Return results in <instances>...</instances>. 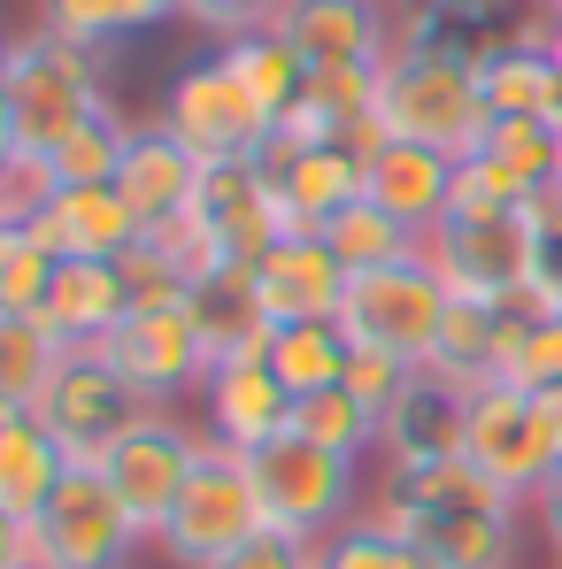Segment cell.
Segmentation results:
<instances>
[{
    "label": "cell",
    "instance_id": "obj_38",
    "mask_svg": "<svg viewBox=\"0 0 562 569\" xmlns=\"http://www.w3.org/2000/svg\"><path fill=\"white\" fill-rule=\"evenodd\" d=\"M55 247L31 239V223L0 231V316H39L47 308V284H55Z\"/></svg>",
    "mask_w": 562,
    "mask_h": 569
},
{
    "label": "cell",
    "instance_id": "obj_27",
    "mask_svg": "<svg viewBox=\"0 0 562 569\" xmlns=\"http://www.w3.org/2000/svg\"><path fill=\"white\" fill-rule=\"evenodd\" d=\"M385 492H401L408 508H432V516H447V508H485V516H516L524 500H509L493 477L477 470L470 455H447V462H416V470H385L377 477Z\"/></svg>",
    "mask_w": 562,
    "mask_h": 569
},
{
    "label": "cell",
    "instance_id": "obj_16",
    "mask_svg": "<svg viewBox=\"0 0 562 569\" xmlns=\"http://www.w3.org/2000/svg\"><path fill=\"white\" fill-rule=\"evenodd\" d=\"M255 300L270 323H339V300H347V262L316 239V231H293L278 239L255 270Z\"/></svg>",
    "mask_w": 562,
    "mask_h": 569
},
{
    "label": "cell",
    "instance_id": "obj_55",
    "mask_svg": "<svg viewBox=\"0 0 562 569\" xmlns=\"http://www.w3.org/2000/svg\"><path fill=\"white\" fill-rule=\"evenodd\" d=\"M555 178H562V170H555Z\"/></svg>",
    "mask_w": 562,
    "mask_h": 569
},
{
    "label": "cell",
    "instance_id": "obj_5",
    "mask_svg": "<svg viewBox=\"0 0 562 569\" xmlns=\"http://www.w3.org/2000/svg\"><path fill=\"white\" fill-rule=\"evenodd\" d=\"M447 308H455L447 278L424 254H408V262H385V270H355L347 278L339 331H347V347H377V355H401V362L424 370L432 347H440V331H447Z\"/></svg>",
    "mask_w": 562,
    "mask_h": 569
},
{
    "label": "cell",
    "instance_id": "obj_20",
    "mask_svg": "<svg viewBox=\"0 0 562 569\" xmlns=\"http://www.w3.org/2000/svg\"><path fill=\"white\" fill-rule=\"evenodd\" d=\"M463 400L447 378H432V370H416V385L377 416V462L385 470H416V462H447V455H463Z\"/></svg>",
    "mask_w": 562,
    "mask_h": 569
},
{
    "label": "cell",
    "instance_id": "obj_35",
    "mask_svg": "<svg viewBox=\"0 0 562 569\" xmlns=\"http://www.w3.org/2000/svg\"><path fill=\"white\" fill-rule=\"evenodd\" d=\"M477 154H493L501 170H516L524 186H555L562 170V131L548 116H493L485 123V139H477Z\"/></svg>",
    "mask_w": 562,
    "mask_h": 569
},
{
    "label": "cell",
    "instance_id": "obj_30",
    "mask_svg": "<svg viewBox=\"0 0 562 569\" xmlns=\"http://www.w3.org/2000/svg\"><path fill=\"white\" fill-rule=\"evenodd\" d=\"M493 331H501V300H455L447 308V331H440V347H432V378H447L455 392H477V385H493Z\"/></svg>",
    "mask_w": 562,
    "mask_h": 569
},
{
    "label": "cell",
    "instance_id": "obj_12",
    "mask_svg": "<svg viewBox=\"0 0 562 569\" xmlns=\"http://www.w3.org/2000/svg\"><path fill=\"white\" fill-rule=\"evenodd\" d=\"M100 355L124 370V385H139L155 408L200 392V378H208V347H200L193 300L186 308H131V316L100 339Z\"/></svg>",
    "mask_w": 562,
    "mask_h": 569
},
{
    "label": "cell",
    "instance_id": "obj_4",
    "mask_svg": "<svg viewBox=\"0 0 562 569\" xmlns=\"http://www.w3.org/2000/svg\"><path fill=\"white\" fill-rule=\"evenodd\" d=\"M263 531H270V516H263V492L247 477V455H231V447L208 439V455L186 477V492H178L170 523L155 531V547H162L170 569H224L239 547H255Z\"/></svg>",
    "mask_w": 562,
    "mask_h": 569
},
{
    "label": "cell",
    "instance_id": "obj_8",
    "mask_svg": "<svg viewBox=\"0 0 562 569\" xmlns=\"http://www.w3.org/2000/svg\"><path fill=\"white\" fill-rule=\"evenodd\" d=\"M155 123L186 147L200 170H216V162H255L263 139H270V116L247 100V86H239L216 54L170 78V93H162V108H155Z\"/></svg>",
    "mask_w": 562,
    "mask_h": 569
},
{
    "label": "cell",
    "instance_id": "obj_54",
    "mask_svg": "<svg viewBox=\"0 0 562 569\" xmlns=\"http://www.w3.org/2000/svg\"><path fill=\"white\" fill-rule=\"evenodd\" d=\"M8 231H16V223H8Z\"/></svg>",
    "mask_w": 562,
    "mask_h": 569
},
{
    "label": "cell",
    "instance_id": "obj_7",
    "mask_svg": "<svg viewBox=\"0 0 562 569\" xmlns=\"http://www.w3.org/2000/svg\"><path fill=\"white\" fill-rule=\"evenodd\" d=\"M200 455H208V431L186 423V416H170V408H155V416H139V423L100 455L93 470L116 485V500L131 508V523H139L147 547H155V531L170 523V508H178L186 477L200 470Z\"/></svg>",
    "mask_w": 562,
    "mask_h": 569
},
{
    "label": "cell",
    "instance_id": "obj_49",
    "mask_svg": "<svg viewBox=\"0 0 562 569\" xmlns=\"http://www.w3.org/2000/svg\"><path fill=\"white\" fill-rule=\"evenodd\" d=\"M16 162H23V154H16V131H8V123H0V178H8V170H16Z\"/></svg>",
    "mask_w": 562,
    "mask_h": 569
},
{
    "label": "cell",
    "instance_id": "obj_44",
    "mask_svg": "<svg viewBox=\"0 0 562 569\" xmlns=\"http://www.w3.org/2000/svg\"><path fill=\"white\" fill-rule=\"evenodd\" d=\"M524 392H555L562 385V316H540L532 323V339H524V362H516V378Z\"/></svg>",
    "mask_w": 562,
    "mask_h": 569
},
{
    "label": "cell",
    "instance_id": "obj_15",
    "mask_svg": "<svg viewBox=\"0 0 562 569\" xmlns=\"http://www.w3.org/2000/svg\"><path fill=\"white\" fill-rule=\"evenodd\" d=\"M285 423H293V392L278 385V370H270L263 355H247V362H216V370L200 378V431H208L216 447L255 455V447L278 439Z\"/></svg>",
    "mask_w": 562,
    "mask_h": 569
},
{
    "label": "cell",
    "instance_id": "obj_6",
    "mask_svg": "<svg viewBox=\"0 0 562 569\" xmlns=\"http://www.w3.org/2000/svg\"><path fill=\"white\" fill-rule=\"evenodd\" d=\"M147 531L116 500V485L93 462H70L47 508L31 516V569H131Z\"/></svg>",
    "mask_w": 562,
    "mask_h": 569
},
{
    "label": "cell",
    "instance_id": "obj_52",
    "mask_svg": "<svg viewBox=\"0 0 562 569\" xmlns=\"http://www.w3.org/2000/svg\"><path fill=\"white\" fill-rule=\"evenodd\" d=\"M548 62H562V16L548 23Z\"/></svg>",
    "mask_w": 562,
    "mask_h": 569
},
{
    "label": "cell",
    "instance_id": "obj_10",
    "mask_svg": "<svg viewBox=\"0 0 562 569\" xmlns=\"http://www.w3.org/2000/svg\"><path fill=\"white\" fill-rule=\"evenodd\" d=\"M463 455L493 477L509 500H524V508H532L540 477L562 462L555 439H548V423H540V400H532L524 385H509V378L477 385V392L463 400Z\"/></svg>",
    "mask_w": 562,
    "mask_h": 569
},
{
    "label": "cell",
    "instance_id": "obj_34",
    "mask_svg": "<svg viewBox=\"0 0 562 569\" xmlns=\"http://www.w3.org/2000/svg\"><path fill=\"white\" fill-rule=\"evenodd\" d=\"M285 431H300L308 447H332V455H377V416L347 392V385H324V392H300L293 400V423Z\"/></svg>",
    "mask_w": 562,
    "mask_h": 569
},
{
    "label": "cell",
    "instance_id": "obj_28",
    "mask_svg": "<svg viewBox=\"0 0 562 569\" xmlns=\"http://www.w3.org/2000/svg\"><path fill=\"white\" fill-rule=\"evenodd\" d=\"M178 16V0H39V31H55V39H78V47H124V39H139V31H155V23H170Z\"/></svg>",
    "mask_w": 562,
    "mask_h": 569
},
{
    "label": "cell",
    "instance_id": "obj_24",
    "mask_svg": "<svg viewBox=\"0 0 562 569\" xmlns=\"http://www.w3.org/2000/svg\"><path fill=\"white\" fill-rule=\"evenodd\" d=\"M62 470H70V455L55 447V431L23 408H0V508L31 523L47 508V492L62 485Z\"/></svg>",
    "mask_w": 562,
    "mask_h": 569
},
{
    "label": "cell",
    "instance_id": "obj_17",
    "mask_svg": "<svg viewBox=\"0 0 562 569\" xmlns=\"http://www.w3.org/2000/svg\"><path fill=\"white\" fill-rule=\"evenodd\" d=\"M23 223H31V239L55 247L62 262H116L124 247L147 239L139 216L124 208V192H116V186H55Z\"/></svg>",
    "mask_w": 562,
    "mask_h": 569
},
{
    "label": "cell",
    "instance_id": "obj_47",
    "mask_svg": "<svg viewBox=\"0 0 562 569\" xmlns=\"http://www.w3.org/2000/svg\"><path fill=\"white\" fill-rule=\"evenodd\" d=\"M532 508H540V523H548V539L562 547V462L540 477V492H532Z\"/></svg>",
    "mask_w": 562,
    "mask_h": 569
},
{
    "label": "cell",
    "instance_id": "obj_3",
    "mask_svg": "<svg viewBox=\"0 0 562 569\" xmlns=\"http://www.w3.org/2000/svg\"><path fill=\"white\" fill-rule=\"evenodd\" d=\"M247 477H255V492H263L270 531L308 539V547H324L332 531H347V523L363 516V500H371L355 455L308 447L300 431H278L270 447H255V455H247Z\"/></svg>",
    "mask_w": 562,
    "mask_h": 569
},
{
    "label": "cell",
    "instance_id": "obj_46",
    "mask_svg": "<svg viewBox=\"0 0 562 569\" xmlns=\"http://www.w3.org/2000/svg\"><path fill=\"white\" fill-rule=\"evenodd\" d=\"M0 569H31V523L0 508Z\"/></svg>",
    "mask_w": 562,
    "mask_h": 569
},
{
    "label": "cell",
    "instance_id": "obj_40",
    "mask_svg": "<svg viewBox=\"0 0 562 569\" xmlns=\"http://www.w3.org/2000/svg\"><path fill=\"white\" fill-rule=\"evenodd\" d=\"M147 239H155V247H162V254L178 262V278H186V284H208L216 270H231V254H224V239L208 231V216H200V208L170 216V223H155Z\"/></svg>",
    "mask_w": 562,
    "mask_h": 569
},
{
    "label": "cell",
    "instance_id": "obj_31",
    "mask_svg": "<svg viewBox=\"0 0 562 569\" xmlns=\"http://www.w3.org/2000/svg\"><path fill=\"white\" fill-rule=\"evenodd\" d=\"M347 355H355V347H347V331H339V323H278L263 362H270L278 385L300 400V392H324V385L347 378Z\"/></svg>",
    "mask_w": 562,
    "mask_h": 569
},
{
    "label": "cell",
    "instance_id": "obj_2",
    "mask_svg": "<svg viewBox=\"0 0 562 569\" xmlns=\"http://www.w3.org/2000/svg\"><path fill=\"white\" fill-rule=\"evenodd\" d=\"M371 116L385 139L440 147V154H470L493 123L485 93H477V62L447 54V47H393V62L377 70Z\"/></svg>",
    "mask_w": 562,
    "mask_h": 569
},
{
    "label": "cell",
    "instance_id": "obj_53",
    "mask_svg": "<svg viewBox=\"0 0 562 569\" xmlns=\"http://www.w3.org/2000/svg\"><path fill=\"white\" fill-rule=\"evenodd\" d=\"M540 8H548V16H562V0H540Z\"/></svg>",
    "mask_w": 562,
    "mask_h": 569
},
{
    "label": "cell",
    "instance_id": "obj_32",
    "mask_svg": "<svg viewBox=\"0 0 562 569\" xmlns=\"http://www.w3.org/2000/svg\"><path fill=\"white\" fill-rule=\"evenodd\" d=\"M316 239H324V247L347 262V278H355V270H385V262H408V254H424V239H416L408 223H393V216L377 208L371 192H363L355 208H339V216H332Z\"/></svg>",
    "mask_w": 562,
    "mask_h": 569
},
{
    "label": "cell",
    "instance_id": "obj_37",
    "mask_svg": "<svg viewBox=\"0 0 562 569\" xmlns=\"http://www.w3.org/2000/svg\"><path fill=\"white\" fill-rule=\"evenodd\" d=\"M532 200V186L516 170H501L493 154H455V200H447V223H493V216H516Z\"/></svg>",
    "mask_w": 562,
    "mask_h": 569
},
{
    "label": "cell",
    "instance_id": "obj_48",
    "mask_svg": "<svg viewBox=\"0 0 562 569\" xmlns=\"http://www.w3.org/2000/svg\"><path fill=\"white\" fill-rule=\"evenodd\" d=\"M540 400V423H548V439H555V455H562V385L555 392H532Z\"/></svg>",
    "mask_w": 562,
    "mask_h": 569
},
{
    "label": "cell",
    "instance_id": "obj_41",
    "mask_svg": "<svg viewBox=\"0 0 562 569\" xmlns=\"http://www.w3.org/2000/svg\"><path fill=\"white\" fill-rule=\"evenodd\" d=\"M116 270H124V292H131V308H186V300H193V284L178 278V262H170L155 239L124 247V254H116Z\"/></svg>",
    "mask_w": 562,
    "mask_h": 569
},
{
    "label": "cell",
    "instance_id": "obj_26",
    "mask_svg": "<svg viewBox=\"0 0 562 569\" xmlns=\"http://www.w3.org/2000/svg\"><path fill=\"white\" fill-rule=\"evenodd\" d=\"M216 62L247 86V100L278 123L285 108H300L308 100V62L293 54V39H285L278 23L270 31H247V39H231V47H216Z\"/></svg>",
    "mask_w": 562,
    "mask_h": 569
},
{
    "label": "cell",
    "instance_id": "obj_50",
    "mask_svg": "<svg viewBox=\"0 0 562 569\" xmlns=\"http://www.w3.org/2000/svg\"><path fill=\"white\" fill-rule=\"evenodd\" d=\"M548 123L562 131V62H555V93H548Z\"/></svg>",
    "mask_w": 562,
    "mask_h": 569
},
{
    "label": "cell",
    "instance_id": "obj_43",
    "mask_svg": "<svg viewBox=\"0 0 562 569\" xmlns=\"http://www.w3.org/2000/svg\"><path fill=\"white\" fill-rule=\"evenodd\" d=\"M339 385H347V392H355L371 416H385V408H393V400L416 385V362H401V355H377V347H355V355H347V378H339Z\"/></svg>",
    "mask_w": 562,
    "mask_h": 569
},
{
    "label": "cell",
    "instance_id": "obj_39",
    "mask_svg": "<svg viewBox=\"0 0 562 569\" xmlns=\"http://www.w3.org/2000/svg\"><path fill=\"white\" fill-rule=\"evenodd\" d=\"M324 569H432V562H424V547H408V539L377 531L371 516H355L347 531L324 539Z\"/></svg>",
    "mask_w": 562,
    "mask_h": 569
},
{
    "label": "cell",
    "instance_id": "obj_21",
    "mask_svg": "<svg viewBox=\"0 0 562 569\" xmlns=\"http://www.w3.org/2000/svg\"><path fill=\"white\" fill-rule=\"evenodd\" d=\"M200 178H208V170L193 162L162 123H139V131H131V147H124L116 192H124V208L139 216V231H155V223L186 216L193 200H200Z\"/></svg>",
    "mask_w": 562,
    "mask_h": 569
},
{
    "label": "cell",
    "instance_id": "obj_11",
    "mask_svg": "<svg viewBox=\"0 0 562 569\" xmlns=\"http://www.w3.org/2000/svg\"><path fill=\"white\" fill-rule=\"evenodd\" d=\"M424 262L447 278L455 300H516L524 278L548 262V247L532 239V223L516 208V216H493V223H440L424 239Z\"/></svg>",
    "mask_w": 562,
    "mask_h": 569
},
{
    "label": "cell",
    "instance_id": "obj_14",
    "mask_svg": "<svg viewBox=\"0 0 562 569\" xmlns=\"http://www.w3.org/2000/svg\"><path fill=\"white\" fill-rule=\"evenodd\" d=\"M255 170L278 186L285 200V223L293 231H324L339 208H355L363 200V154L355 147H339V139H324V147H293V139H263V154H255Z\"/></svg>",
    "mask_w": 562,
    "mask_h": 569
},
{
    "label": "cell",
    "instance_id": "obj_33",
    "mask_svg": "<svg viewBox=\"0 0 562 569\" xmlns=\"http://www.w3.org/2000/svg\"><path fill=\"white\" fill-rule=\"evenodd\" d=\"M477 93H485V116H548V93H555L548 47L516 39V47L485 54V62H477Z\"/></svg>",
    "mask_w": 562,
    "mask_h": 569
},
{
    "label": "cell",
    "instance_id": "obj_1",
    "mask_svg": "<svg viewBox=\"0 0 562 569\" xmlns=\"http://www.w3.org/2000/svg\"><path fill=\"white\" fill-rule=\"evenodd\" d=\"M108 100V70L93 47L55 39V31H23L8 39V131L23 162H55V147H70L86 123H100Z\"/></svg>",
    "mask_w": 562,
    "mask_h": 569
},
{
    "label": "cell",
    "instance_id": "obj_45",
    "mask_svg": "<svg viewBox=\"0 0 562 569\" xmlns=\"http://www.w3.org/2000/svg\"><path fill=\"white\" fill-rule=\"evenodd\" d=\"M224 569H324V547L308 539H285V531H263L255 547H239Z\"/></svg>",
    "mask_w": 562,
    "mask_h": 569
},
{
    "label": "cell",
    "instance_id": "obj_42",
    "mask_svg": "<svg viewBox=\"0 0 562 569\" xmlns=\"http://www.w3.org/2000/svg\"><path fill=\"white\" fill-rule=\"evenodd\" d=\"M178 16H186L193 31H208L216 47H231L247 31H270L285 16V0H178Z\"/></svg>",
    "mask_w": 562,
    "mask_h": 569
},
{
    "label": "cell",
    "instance_id": "obj_25",
    "mask_svg": "<svg viewBox=\"0 0 562 569\" xmlns=\"http://www.w3.org/2000/svg\"><path fill=\"white\" fill-rule=\"evenodd\" d=\"M416 547L432 569H516V516H485V508H447V516H416Z\"/></svg>",
    "mask_w": 562,
    "mask_h": 569
},
{
    "label": "cell",
    "instance_id": "obj_36",
    "mask_svg": "<svg viewBox=\"0 0 562 569\" xmlns=\"http://www.w3.org/2000/svg\"><path fill=\"white\" fill-rule=\"evenodd\" d=\"M131 131H139V123H124L116 108H108L100 123H86L70 147H55V162H39V170H47V192H55V186H116Z\"/></svg>",
    "mask_w": 562,
    "mask_h": 569
},
{
    "label": "cell",
    "instance_id": "obj_18",
    "mask_svg": "<svg viewBox=\"0 0 562 569\" xmlns=\"http://www.w3.org/2000/svg\"><path fill=\"white\" fill-rule=\"evenodd\" d=\"M193 208L208 216V231L224 239V254H231V262H247V270H255L278 239H293L278 186H270L255 162H216V170L200 178V200H193Z\"/></svg>",
    "mask_w": 562,
    "mask_h": 569
},
{
    "label": "cell",
    "instance_id": "obj_23",
    "mask_svg": "<svg viewBox=\"0 0 562 569\" xmlns=\"http://www.w3.org/2000/svg\"><path fill=\"white\" fill-rule=\"evenodd\" d=\"M193 323H200V347H208V370L216 362H247V355H270V316H263V300H255V278H247V262H231V270H216L208 284H193Z\"/></svg>",
    "mask_w": 562,
    "mask_h": 569
},
{
    "label": "cell",
    "instance_id": "obj_13",
    "mask_svg": "<svg viewBox=\"0 0 562 569\" xmlns=\"http://www.w3.org/2000/svg\"><path fill=\"white\" fill-rule=\"evenodd\" d=\"M278 31L308 62V78L393 62V0H285Z\"/></svg>",
    "mask_w": 562,
    "mask_h": 569
},
{
    "label": "cell",
    "instance_id": "obj_51",
    "mask_svg": "<svg viewBox=\"0 0 562 569\" xmlns=\"http://www.w3.org/2000/svg\"><path fill=\"white\" fill-rule=\"evenodd\" d=\"M0 123H8V39H0Z\"/></svg>",
    "mask_w": 562,
    "mask_h": 569
},
{
    "label": "cell",
    "instance_id": "obj_29",
    "mask_svg": "<svg viewBox=\"0 0 562 569\" xmlns=\"http://www.w3.org/2000/svg\"><path fill=\"white\" fill-rule=\"evenodd\" d=\"M62 339L39 323V316H0V408H39L47 400V385L62 370Z\"/></svg>",
    "mask_w": 562,
    "mask_h": 569
},
{
    "label": "cell",
    "instance_id": "obj_19",
    "mask_svg": "<svg viewBox=\"0 0 562 569\" xmlns=\"http://www.w3.org/2000/svg\"><path fill=\"white\" fill-rule=\"evenodd\" d=\"M363 192H371L393 223H408L416 239H432V231L447 223V200H455V154L385 139L371 162H363Z\"/></svg>",
    "mask_w": 562,
    "mask_h": 569
},
{
    "label": "cell",
    "instance_id": "obj_9",
    "mask_svg": "<svg viewBox=\"0 0 562 569\" xmlns=\"http://www.w3.org/2000/svg\"><path fill=\"white\" fill-rule=\"evenodd\" d=\"M31 416L55 431V447H62L70 462H100L139 416H155V400H147L139 385H124V370H116L100 347H78V355H62V370H55L47 400H39Z\"/></svg>",
    "mask_w": 562,
    "mask_h": 569
},
{
    "label": "cell",
    "instance_id": "obj_22",
    "mask_svg": "<svg viewBox=\"0 0 562 569\" xmlns=\"http://www.w3.org/2000/svg\"><path fill=\"white\" fill-rule=\"evenodd\" d=\"M124 316H131V292H124V270H116V262H55V284H47L39 323H47L70 355H78V347H100Z\"/></svg>",
    "mask_w": 562,
    "mask_h": 569
}]
</instances>
